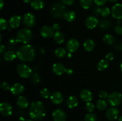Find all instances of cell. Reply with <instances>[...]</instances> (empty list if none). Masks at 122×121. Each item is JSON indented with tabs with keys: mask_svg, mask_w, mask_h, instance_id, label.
<instances>
[{
	"mask_svg": "<svg viewBox=\"0 0 122 121\" xmlns=\"http://www.w3.org/2000/svg\"><path fill=\"white\" fill-rule=\"evenodd\" d=\"M121 51H122V45H121Z\"/></svg>",
	"mask_w": 122,
	"mask_h": 121,
	"instance_id": "cell-56",
	"label": "cell"
},
{
	"mask_svg": "<svg viewBox=\"0 0 122 121\" xmlns=\"http://www.w3.org/2000/svg\"><path fill=\"white\" fill-rule=\"evenodd\" d=\"M8 27V23L7 20L4 18H1L0 19V30H4L7 29Z\"/></svg>",
	"mask_w": 122,
	"mask_h": 121,
	"instance_id": "cell-35",
	"label": "cell"
},
{
	"mask_svg": "<svg viewBox=\"0 0 122 121\" xmlns=\"http://www.w3.org/2000/svg\"><path fill=\"white\" fill-rule=\"evenodd\" d=\"M1 88L3 91H7L8 90H10L11 87L9 83H7V81H3L1 84Z\"/></svg>",
	"mask_w": 122,
	"mask_h": 121,
	"instance_id": "cell-39",
	"label": "cell"
},
{
	"mask_svg": "<svg viewBox=\"0 0 122 121\" xmlns=\"http://www.w3.org/2000/svg\"><path fill=\"white\" fill-rule=\"evenodd\" d=\"M17 53L13 51H6L3 55V58L6 61L11 62L17 58Z\"/></svg>",
	"mask_w": 122,
	"mask_h": 121,
	"instance_id": "cell-24",
	"label": "cell"
},
{
	"mask_svg": "<svg viewBox=\"0 0 122 121\" xmlns=\"http://www.w3.org/2000/svg\"><path fill=\"white\" fill-rule=\"evenodd\" d=\"M66 7L60 2L55 3L52 5L51 9V13L52 16L55 18L60 19L64 17L66 13Z\"/></svg>",
	"mask_w": 122,
	"mask_h": 121,
	"instance_id": "cell-4",
	"label": "cell"
},
{
	"mask_svg": "<svg viewBox=\"0 0 122 121\" xmlns=\"http://www.w3.org/2000/svg\"><path fill=\"white\" fill-rule=\"evenodd\" d=\"M100 11H101V8L99 7H95L93 9V13L95 15H98L99 14H100Z\"/></svg>",
	"mask_w": 122,
	"mask_h": 121,
	"instance_id": "cell-45",
	"label": "cell"
},
{
	"mask_svg": "<svg viewBox=\"0 0 122 121\" xmlns=\"http://www.w3.org/2000/svg\"><path fill=\"white\" fill-rule=\"evenodd\" d=\"M108 96V94L106 90H101L99 93V97L101 99H104L105 98H107Z\"/></svg>",
	"mask_w": 122,
	"mask_h": 121,
	"instance_id": "cell-40",
	"label": "cell"
},
{
	"mask_svg": "<svg viewBox=\"0 0 122 121\" xmlns=\"http://www.w3.org/2000/svg\"><path fill=\"white\" fill-rule=\"evenodd\" d=\"M93 0H80V5L83 9H88L92 5Z\"/></svg>",
	"mask_w": 122,
	"mask_h": 121,
	"instance_id": "cell-32",
	"label": "cell"
},
{
	"mask_svg": "<svg viewBox=\"0 0 122 121\" xmlns=\"http://www.w3.org/2000/svg\"><path fill=\"white\" fill-rule=\"evenodd\" d=\"M113 59H114V54L112 52H108L106 55V59H107L108 61H111L113 60Z\"/></svg>",
	"mask_w": 122,
	"mask_h": 121,
	"instance_id": "cell-43",
	"label": "cell"
},
{
	"mask_svg": "<svg viewBox=\"0 0 122 121\" xmlns=\"http://www.w3.org/2000/svg\"><path fill=\"white\" fill-rule=\"evenodd\" d=\"M66 68L65 65L63 64L60 62H57L55 63L53 65H52V70L53 71L54 73L57 75H61L64 74L66 73Z\"/></svg>",
	"mask_w": 122,
	"mask_h": 121,
	"instance_id": "cell-15",
	"label": "cell"
},
{
	"mask_svg": "<svg viewBox=\"0 0 122 121\" xmlns=\"http://www.w3.org/2000/svg\"><path fill=\"white\" fill-rule=\"evenodd\" d=\"M120 70H121V71H122V60L121 61V63H120Z\"/></svg>",
	"mask_w": 122,
	"mask_h": 121,
	"instance_id": "cell-53",
	"label": "cell"
},
{
	"mask_svg": "<svg viewBox=\"0 0 122 121\" xmlns=\"http://www.w3.org/2000/svg\"><path fill=\"white\" fill-rule=\"evenodd\" d=\"M114 31L116 33L119 35H122V26L117 25L114 27Z\"/></svg>",
	"mask_w": 122,
	"mask_h": 121,
	"instance_id": "cell-42",
	"label": "cell"
},
{
	"mask_svg": "<svg viewBox=\"0 0 122 121\" xmlns=\"http://www.w3.org/2000/svg\"><path fill=\"white\" fill-rule=\"evenodd\" d=\"M50 99L52 103L58 105L63 103L64 97H63L61 93L59 92V91H55L51 94V96H50Z\"/></svg>",
	"mask_w": 122,
	"mask_h": 121,
	"instance_id": "cell-18",
	"label": "cell"
},
{
	"mask_svg": "<svg viewBox=\"0 0 122 121\" xmlns=\"http://www.w3.org/2000/svg\"><path fill=\"white\" fill-rule=\"evenodd\" d=\"M16 53L17 58L23 62H32L36 56L35 47L30 44H25L20 46Z\"/></svg>",
	"mask_w": 122,
	"mask_h": 121,
	"instance_id": "cell-2",
	"label": "cell"
},
{
	"mask_svg": "<svg viewBox=\"0 0 122 121\" xmlns=\"http://www.w3.org/2000/svg\"><path fill=\"white\" fill-rule=\"evenodd\" d=\"M5 52V47L4 45L1 44L0 45V54H3Z\"/></svg>",
	"mask_w": 122,
	"mask_h": 121,
	"instance_id": "cell-48",
	"label": "cell"
},
{
	"mask_svg": "<svg viewBox=\"0 0 122 121\" xmlns=\"http://www.w3.org/2000/svg\"><path fill=\"white\" fill-rule=\"evenodd\" d=\"M109 66V61L107 59H101L97 64V68L99 71H105Z\"/></svg>",
	"mask_w": 122,
	"mask_h": 121,
	"instance_id": "cell-27",
	"label": "cell"
},
{
	"mask_svg": "<svg viewBox=\"0 0 122 121\" xmlns=\"http://www.w3.org/2000/svg\"></svg>",
	"mask_w": 122,
	"mask_h": 121,
	"instance_id": "cell-57",
	"label": "cell"
},
{
	"mask_svg": "<svg viewBox=\"0 0 122 121\" xmlns=\"http://www.w3.org/2000/svg\"><path fill=\"white\" fill-rule=\"evenodd\" d=\"M41 81V77L38 74H34L32 75V78H31V81H32V84H37L39 83Z\"/></svg>",
	"mask_w": 122,
	"mask_h": 121,
	"instance_id": "cell-37",
	"label": "cell"
},
{
	"mask_svg": "<svg viewBox=\"0 0 122 121\" xmlns=\"http://www.w3.org/2000/svg\"><path fill=\"white\" fill-rule=\"evenodd\" d=\"M40 94L41 97L44 98H48L51 96V93L48 89L46 88H44L41 90Z\"/></svg>",
	"mask_w": 122,
	"mask_h": 121,
	"instance_id": "cell-34",
	"label": "cell"
},
{
	"mask_svg": "<svg viewBox=\"0 0 122 121\" xmlns=\"http://www.w3.org/2000/svg\"><path fill=\"white\" fill-rule=\"evenodd\" d=\"M107 0H94V2L97 6H102L107 2Z\"/></svg>",
	"mask_w": 122,
	"mask_h": 121,
	"instance_id": "cell-41",
	"label": "cell"
},
{
	"mask_svg": "<svg viewBox=\"0 0 122 121\" xmlns=\"http://www.w3.org/2000/svg\"><path fill=\"white\" fill-rule=\"evenodd\" d=\"M55 55L58 58H62L66 55V50L63 47H58L55 51Z\"/></svg>",
	"mask_w": 122,
	"mask_h": 121,
	"instance_id": "cell-31",
	"label": "cell"
},
{
	"mask_svg": "<svg viewBox=\"0 0 122 121\" xmlns=\"http://www.w3.org/2000/svg\"><path fill=\"white\" fill-rule=\"evenodd\" d=\"M24 25L27 28H32L36 24V18L34 14L31 13H26L22 19Z\"/></svg>",
	"mask_w": 122,
	"mask_h": 121,
	"instance_id": "cell-7",
	"label": "cell"
},
{
	"mask_svg": "<svg viewBox=\"0 0 122 121\" xmlns=\"http://www.w3.org/2000/svg\"><path fill=\"white\" fill-rule=\"evenodd\" d=\"M17 42L18 41H17V40L16 38H15V39H11L10 40V43L13 45H15Z\"/></svg>",
	"mask_w": 122,
	"mask_h": 121,
	"instance_id": "cell-49",
	"label": "cell"
},
{
	"mask_svg": "<svg viewBox=\"0 0 122 121\" xmlns=\"http://www.w3.org/2000/svg\"><path fill=\"white\" fill-rule=\"evenodd\" d=\"M55 30L53 27L50 26H44L41 28L40 30V34L44 38H51L54 36Z\"/></svg>",
	"mask_w": 122,
	"mask_h": 121,
	"instance_id": "cell-9",
	"label": "cell"
},
{
	"mask_svg": "<svg viewBox=\"0 0 122 121\" xmlns=\"http://www.w3.org/2000/svg\"><path fill=\"white\" fill-rule=\"evenodd\" d=\"M66 73L68 75H72L73 74V70L71 68H68L66 69Z\"/></svg>",
	"mask_w": 122,
	"mask_h": 121,
	"instance_id": "cell-47",
	"label": "cell"
},
{
	"mask_svg": "<svg viewBox=\"0 0 122 121\" xmlns=\"http://www.w3.org/2000/svg\"><path fill=\"white\" fill-rule=\"evenodd\" d=\"M23 2H25V3H30L32 1V0H23Z\"/></svg>",
	"mask_w": 122,
	"mask_h": 121,
	"instance_id": "cell-51",
	"label": "cell"
},
{
	"mask_svg": "<svg viewBox=\"0 0 122 121\" xmlns=\"http://www.w3.org/2000/svg\"><path fill=\"white\" fill-rule=\"evenodd\" d=\"M52 27H53L55 32H57V31H58L60 29V25L58 23H56L52 26Z\"/></svg>",
	"mask_w": 122,
	"mask_h": 121,
	"instance_id": "cell-46",
	"label": "cell"
},
{
	"mask_svg": "<svg viewBox=\"0 0 122 121\" xmlns=\"http://www.w3.org/2000/svg\"><path fill=\"white\" fill-rule=\"evenodd\" d=\"M119 110L115 107H111L108 108L106 112V117L110 121H114L119 117Z\"/></svg>",
	"mask_w": 122,
	"mask_h": 121,
	"instance_id": "cell-12",
	"label": "cell"
},
{
	"mask_svg": "<svg viewBox=\"0 0 122 121\" xmlns=\"http://www.w3.org/2000/svg\"><path fill=\"white\" fill-rule=\"evenodd\" d=\"M110 13V9L108 8V7H103V8H101V11H100V14L102 15V17H107Z\"/></svg>",
	"mask_w": 122,
	"mask_h": 121,
	"instance_id": "cell-36",
	"label": "cell"
},
{
	"mask_svg": "<svg viewBox=\"0 0 122 121\" xmlns=\"http://www.w3.org/2000/svg\"><path fill=\"white\" fill-rule=\"evenodd\" d=\"M122 121V116H121L120 117H119V121Z\"/></svg>",
	"mask_w": 122,
	"mask_h": 121,
	"instance_id": "cell-54",
	"label": "cell"
},
{
	"mask_svg": "<svg viewBox=\"0 0 122 121\" xmlns=\"http://www.w3.org/2000/svg\"><path fill=\"white\" fill-rule=\"evenodd\" d=\"M17 72L21 78H27L32 75V70L27 64L21 63L17 66Z\"/></svg>",
	"mask_w": 122,
	"mask_h": 121,
	"instance_id": "cell-5",
	"label": "cell"
},
{
	"mask_svg": "<svg viewBox=\"0 0 122 121\" xmlns=\"http://www.w3.org/2000/svg\"><path fill=\"white\" fill-rule=\"evenodd\" d=\"M64 18L69 22H72L76 19V14L73 11H67L64 14Z\"/></svg>",
	"mask_w": 122,
	"mask_h": 121,
	"instance_id": "cell-26",
	"label": "cell"
},
{
	"mask_svg": "<svg viewBox=\"0 0 122 121\" xmlns=\"http://www.w3.org/2000/svg\"><path fill=\"white\" fill-rule=\"evenodd\" d=\"M103 42L105 44L108 45H113L115 42V38L113 35L110 34H107L104 36Z\"/></svg>",
	"mask_w": 122,
	"mask_h": 121,
	"instance_id": "cell-28",
	"label": "cell"
},
{
	"mask_svg": "<svg viewBox=\"0 0 122 121\" xmlns=\"http://www.w3.org/2000/svg\"><path fill=\"white\" fill-rule=\"evenodd\" d=\"M117 1L118 0H109L110 2H116V1Z\"/></svg>",
	"mask_w": 122,
	"mask_h": 121,
	"instance_id": "cell-52",
	"label": "cell"
},
{
	"mask_svg": "<svg viewBox=\"0 0 122 121\" xmlns=\"http://www.w3.org/2000/svg\"><path fill=\"white\" fill-rule=\"evenodd\" d=\"M33 33L29 28H23L20 29L16 34V39L18 42L24 44H27L31 41Z\"/></svg>",
	"mask_w": 122,
	"mask_h": 121,
	"instance_id": "cell-3",
	"label": "cell"
},
{
	"mask_svg": "<svg viewBox=\"0 0 122 121\" xmlns=\"http://www.w3.org/2000/svg\"><path fill=\"white\" fill-rule=\"evenodd\" d=\"M53 37L54 41L57 44H59V45L63 43L64 42V40H65V37H64V34L62 32H60V31L56 32Z\"/></svg>",
	"mask_w": 122,
	"mask_h": 121,
	"instance_id": "cell-25",
	"label": "cell"
},
{
	"mask_svg": "<svg viewBox=\"0 0 122 121\" xmlns=\"http://www.w3.org/2000/svg\"><path fill=\"white\" fill-rule=\"evenodd\" d=\"M83 48L87 52H91L95 47V43L92 39H87L83 43Z\"/></svg>",
	"mask_w": 122,
	"mask_h": 121,
	"instance_id": "cell-23",
	"label": "cell"
},
{
	"mask_svg": "<svg viewBox=\"0 0 122 121\" xmlns=\"http://www.w3.org/2000/svg\"><path fill=\"white\" fill-rule=\"evenodd\" d=\"M97 107L99 110L103 111L107 109L108 106V103L107 101L105 100L104 99H100L97 103Z\"/></svg>",
	"mask_w": 122,
	"mask_h": 121,
	"instance_id": "cell-29",
	"label": "cell"
},
{
	"mask_svg": "<svg viewBox=\"0 0 122 121\" xmlns=\"http://www.w3.org/2000/svg\"><path fill=\"white\" fill-rule=\"evenodd\" d=\"M66 104L69 109H73L78 104V99L75 96H70L67 99Z\"/></svg>",
	"mask_w": 122,
	"mask_h": 121,
	"instance_id": "cell-20",
	"label": "cell"
},
{
	"mask_svg": "<svg viewBox=\"0 0 122 121\" xmlns=\"http://www.w3.org/2000/svg\"><path fill=\"white\" fill-rule=\"evenodd\" d=\"M46 110L44 104L40 101H35L31 103L29 107V116L35 121H41L45 117Z\"/></svg>",
	"mask_w": 122,
	"mask_h": 121,
	"instance_id": "cell-1",
	"label": "cell"
},
{
	"mask_svg": "<svg viewBox=\"0 0 122 121\" xmlns=\"http://www.w3.org/2000/svg\"><path fill=\"white\" fill-rule=\"evenodd\" d=\"M86 109L89 113H92L95 110V105L91 102H88L85 105Z\"/></svg>",
	"mask_w": 122,
	"mask_h": 121,
	"instance_id": "cell-38",
	"label": "cell"
},
{
	"mask_svg": "<svg viewBox=\"0 0 122 121\" xmlns=\"http://www.w3.org/2000/svg\"><path fill=\"white\" fill-rule=\"evenodd\" d=\"M4 5V2L3 0H0V9H2Z\"/></svg>",
	"mask_w": 122,
	"mask_h": 121,
	"instance_id": "cell-50",
	"label": "cell"
},
{
	"mask_svg": "<svg viewBox=\"0 0 122 121\" xmlns=\"http://www.w3.org/2000/svg\"><path fill=\"white\" fill-rule=\"evenodd\" d=\"M25 91V87L20 83H16L11 86L10 91L14 96H20Z\"/></svg>",
	"mask_w": 122,
	"mask_h": 121,
	"instance_id": "cell-13",
	"label": "cell"
},
{
	"mask_svg": "<svg viewBox=\"0 0 122 121\" xmlns=\"http://www.w3.org/2000/svg\"><path fill=\"white\" fill-rule=\"evenodd\" d=\"M112 26V23L108 19H104V20H101V23L100 24V27L102 28V30H108L111 28Z\"/></svg>",
	"mask_w": 122,
	"mask_h": 121,
	"instance_id": "cell-30",
	"label": "cell"
},
{
	"mask_svg": "<svg viewBox=\"0 0 122 121\" xmlns=\"http://www.w3.org/2000/svg\"><path fill=\"white\" fill-rule=\"evenodd\" d=\"M122 100V94L118 91H113V92L111 93L107 97L108 103L113 107L119 106L121 103Z\"/></svg>",
	"mask_w": 122,
	"mask_h": 121,
	"instance_id": "cell-6",
	"label": "cell"
},
{
	"mask_svg": "<svg viewBox=\"0 0 122 121\" xmlns=\"http://www.w3.org/2000/svg\"><path fill=\"white\" fill-rule=\"evenodd\" d=\"M80 46V43L76 39H71L67 41L66 43V49L70 53H74L77 51Z\"/></svg>",
	"mask_w": 122,
	"mask_h": 121,
	"instance_id": "cell-10",
	"label": "cell"
},
{
	"mask_svg": "<svg viewBox=\"0 0 122 121\" xmlns=\"http://www.w3.org/2000/svg\"><path fill=\"white\" fill-rule=\"evenodd\" d=\"M52 115L54 121H66V114L63 109H55L52 112Z\"/></svg>",
	"mask_w": 122,
	"mask_h": 121,
	"instance_id": "cell-11",
	"label": "cell"
},
{
	"mask_svg": "<svg viewBox=\"0 0 122 121\" xmlns=\"http://www.w3.org/2000/svg\"><path fill=\"white\" fill-rule=\"evenodd\" d=\"M97 117L95 114L93 113H89L85 116L84 121H96Z\"/></svg>",
	"mask_w": 122,
	"mask_h": 121,
	"instance_id": "cell-33",
	"label": "cell"
},
{
	"mask_svg": "<svg viewBox=\"0 0 122 121\" xmlns=\"http://www.w3.org/2000/svg\"><path fill=\"white\" fill-rule=\"evenodd\" d=\"M113 17L117 20H122V4L118 3L114 5L112 9Z\"/></svg>",
	"mask_w": 122,
	"mask_h": 121,
	"instance_id": "cell-14",
	"label": "cell"
},
{
	"mask_svg": "<svg viewBox=\"0 0 122 121\" xmlns=\"http://www.w3.org/2000/svg\"><path fill=\"white\" fill-rule=\"evenodd\" d=\"M33 121V119H27V120H26V121Z\"/></svg>",
	"mask_w": 122,
	"mask_h": 121,
	"instance_id": "cell-55",
	"label": "cell"
},
{
	"mask_svg": "<svg viewBox=\"0 0 122 121\" xmlns=\"http://www.w3.org/2000/svg\"><path fill=\"white\" fill-rule=\"evenodd\" d=\"M80 97L82 101L88 103L91 102L93 98V95L91 90H89V89L84 88L81 90L80 93Z\"/></svg>",
	"mask_w": 122,
	"mask_h": 121,
	"instance_id": "cell-17",
	"label": "cell"
},
{
	"mask_svg": "<svg viewBox=\"0 0 122 121\" xmlns=\"http://www.w3.org/2000/svg\"><path fill=\"white\" fill-rule=\"evenodd\" d=\"M21 22V17L20 15H14L11 17L8 21L10 27L11 28H17L20 26Z\"/></svg>",
	"mask_w": 122,
	"mask_h": 121,
	"instance_id": "cell-19",
	"label": "cell"
},
{
	"mask_svg": "<svg viewBox=\"0 0 122 121\" xmlns=\"http://www.w3.org/2000/svg\"><path fill=\"white\" fill-rule=\"evenodd\" d=\"M30 5L35 10H41L45 7V2L43 0H32Z\"/></svg>",
	"mask_w": 122,
	"mask_h": 121,
	"instance_id": "cell-22",
	"label": "cell"
},
{
	"mask_svg": "<svg viewBox=\"0 0 122 121\" xmlns=\"http://www.w3.org/2000/svg\"><path fill=\"white\" fill-rule=\"evenodd\" d=\"M17 104L21 109H26L29 106V101L27 98L23 96H19L17 99Z\"/></svg>",
	"mask_w": 122,
	"mask_h": 121,
	"instance_id": "cell-21",
	"label": "cell"
},
{
	"mask_svg": "<svg viewBox=\"0 0 122 121\" xmlns=\"http://www.w3.org/2000/svg\"><path fill=\"white\" fill-rule=\"evenodd\" d=\"M62 3L64 5H71L73 4L75 0H61Z\"/></svg>",
	"mask_w": 122,
	"mask_h": 121,
	"instance_id": "cell-44",
	"label": "cell"
},
{
	"mask_svg": "<svg viewBox=\"0 0 122 121\" xmlns=\"http://www.w3.org/2000/svg\"><path fill=\"white\" fill-rule=\"evenodd\" d=\"M99 21L95 16H89L86 19L85 25L89 29H94L98 25Z\"/></svg>",
	"mask_w": 122,
	"mask_h": 121,
	"instance_id": "cell-16",
	"label": "cell"
},
{
	"mask_svg": "<svg viewBox=\"0 0 122 121\" xmlns=\"http://www.w3.org/2000/svg\"><path fill=\"white\" fill-rule=\"evenodd\" d=\"M13 107L8 102H2L0 104V112L4 116H10L13 113Z\"/></svg>",
	"mask_w": 122,
	"mask_h": 121,
	"instance_id": "cell-8",
	"label": "cell"
}]
</instances>
